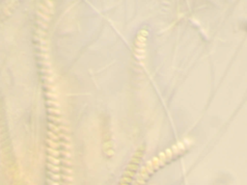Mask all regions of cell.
I'll return each instance as SVG.
<instances>
[{
  "label": "cell",
  "instance_id": "cell-1",
  "mask_svg": "<svg viewBox=\"0 0 247 185\" xmlns=\"http://www.w3.org/2000/svg\"><path fill=\"white\" fill-rule=\"evenodd\" d=\"M193 144V141L190 138H184L183 140L179 141L175 145H172L167 150H163L158 155L155 156L154 158L147 161L146 164L141 168L137 175L136 178L133 182V185H145L147 180L149 179V176L158 170L165 163L171 160L174 156H177L181 154L184 150Z\"/></svg>",
  "mask_w": 247,
  "mask_h": 185
},
{
  "label": "cell",
  "instance_id": "cell-2",
  "mask_svg": "<svg viewBox=\"0 0 247 185\" xmlns=\"http://www.w3.org/2000/svg\"><path fill=\"white\" fill-rule=\"evenodd\" d=\"M147 37H148V31L146 29H140L135 40V52L139 60H142L144 56V48H145Z\"/></svg>",
  "mask_w": 247,
  "mask_h": 185
},
{
  "label": "cell",
  "instance_id": "cell-3",
  "mask_svg": "<svg viewBox=\"0 0 247 185\" xmlns=\"http://www.w3.org/2000/svg\"><path fill=\"white\" fill-rule=\"evenodd\" d=\"M48 174V176H49V178L48 179H50V180H52V181L58 182V183H60L61 184V182H60L61 175L60 174H54V172H50V171H49Z\"/></svg>",
  "mask_w": 247,
  "mask_h": 185
},
{
  "label": "cell",
  "instance_id": "cell-4",
  "mask_svg": "<svg viewBox=\"0 0 247 185\" xmlns=\"http://www.w3.org/2000/svg\"><path fill=\"white\" fill-rule=\"evenodd\" d=\"M34 41H35L36 42H38V45H44V46H46V45H48V41L44 38L40 37V36H37V35L34 36Z\"/></svg>",
  "mask_w": 247,
  "mask_h": 185
},
{
  "label": "cell",
  "instance_id": "cell-5",
  "mask_svg": "<svg viewBox=\"0 0 247 185\" xmlns=\"http://www.w3.org/2000/svg\"><path fill=\"white\" fill-rule=\"evenodd\" d=\"M48 169H49V171L52 172H54V174H59L61 171V167L60 166H55V165H53V164H51V163H48Z\"/></svg>",
  "mask_w": 247,
  "mask_h": 185
},
{
  "label": "cell",
  "instance_id": "cell-6",
  "mask_svg": "<svg viewBox=\"0 0 247 185\" xmlns=\"http://www.w3.org/2000/svg\"><path fill=\"white\" fill-rule=\"evenodd\" d=\"M48 120L52 122V124H60V125H62L61 122L63 121V119L61 118H58V117H55V116L53 115H49L48 116Z\"/></svg>",
  "mask_w": 247,
  "mask_h": 185
},
{
  "label": "cell",
  "instance_id": "cell-7",
  "mask_svg": "<svg viewBox=\"0 0 247 185\" xmlns=\"http://www.w3.org/2000/svg\"><path fill=\"white\" fill-rule=\"evenodd\" d=\"M37 15L41 17V19H43V20H44V21H46V22H49V20H50L49 15H46V14L43 13V12H41V11H38V12H37Z\"/></svg>",
  "mask_w": 247,
  "mask_h": 185
},
{
  "label": "cell",
  "instance_id": "cell-8",
  "mask_svg": "<svg viewBox=\"0 0 247 185\" xmlns=\"http://www.w3.org/2000/svg\"><path fill=\"white\" fill-rule=\"evenodd\" d=\"M48 159L49 160V162H50L51 164H53V165H55V166H59V164H60V160H59V158H56V157L52 156V155H48Z\"/></svg>",
  "mask_w": 247,
  "mask_h": 185
},
{
  "label": "cell",
  "instance_id": "cell-9",
  "mask_svg": "<svg viewBox=\"0 0 247 185\" xmlns=\"http://www.w3.org/2000/svg\"><path fill=\"white\" fill-rule=\"evenodd\" d=\"M46 143L50 146L51 149H55V150H57L58 147H60L58 142H56V141H52V140H50V139H46Z\"/></svg>",
  "mask_w": 247,
  "mask_h": 185
},
{
  "label": "cell",
  "instance_id": "cell-10",
  "mask_svg": "<svg viewBox=\"0 0 247 185\" xmlns=\"http://www.w3.org/2000/svg\"><path fill=\"white\" fill-rule=\"evenodd\" d=\"M48 112L50 114V115H56V116H59L61 115V111L59 110V109L57 108H53V107H49V108L48 109Z\"/></svg>",
  "mask_w": 247,
  "mask_h": 185
},
{
  "label": "cell",
  "instance_id": "cell-11",
  "mask_svg": "<svg viewBox=\"0 0 247 185\" xmlns=\"http://www.w3.org/2000/svg\"><path fill=\"white\" fill-rule=\"evenodd\" d=\"M38 64L42 66V67H45V69H50V62L46 60H39Z\"/></svg>",
  "mask_w": 247,
  "mask_h": 185
},
{
  "label": "cell",
  "instance_id": "cell-12",
  "mask_svg": "<svg viewBox=\"0 0 247 185\" xmlns=\"http://www.w3.org/2000/svg\"><path fill=\"white\" fill-rule=\"evenodd\" d=\"M45 104L48 105L49 107H53V108H57L59 107V103L56 100H52V99H48V101L45 102Z\"/></svg>",
  "mask_w": 247,
  "mask_h": 185
},
{
  "label": "cell",
  "instance_id": "cell-13",
  "mask_svg": "<svg viewBox=\"0 0 247 185\" xmlns=\"http://www.w3.org/2000/svg\"><path fill=\"white\" fill-rule=\"evenodd\" d=\"M48 127H49V129H50V131H52L53 133H59L60 132V129H59V127H58L57 125H55L54 124H52V122H49L48 124Z\"/></svg>",
  "mask_w": 247,
  "mask_h": 185
},
{
  "label": "cell",
  "instance_id": "cell-14",
  "mask_svg": "<svg viewBox=\"0 0 247 185\" xmlns=\"http://www.w3.org/2000/svg\"><path fill=\"white\" fill-rule=\"evenodd\" d=\"M37 23H38V25L41 26L43 30H46V29H48V22H46V21H44V20H43V19H41V18H39V19H37Z\"/></svg>",
  "mask_w": 247,
  "mask_h": 185
},
{
  "label": "cell",
  "instance_id": "cell-15",
  "mask_svg": "<svg viewBox=\"0 0 247 185\" xmlns=\"http://www.w3.org/2000/svg\"><path fill=\"white\" fill-rule=\"evenodd\" d=\"M48 151L49 153H50V155H52V156L56 157V158H58L59 157V155H60V152H59V150H55V149H51V147H48Z\"/></svg>",
  "mask_w": 247,
  "mask_h": 185
},
{
  "label": "cell",
  "instance_id": "cell-16",
  "mask_svg": "<svg viewBox=\"0 0 247 185\" xmlns=\"http://www.w3.org/2000/svg\"><path fill=\"white\" fill-rule=\"evenodd\" d=\"M59 160H60V162L63 163L65 167H68V168L72 167V161L70 159H67V158H64L63 157V158H59Z\"/></svg>",
  "mask_w": 247,
  "mask_h": 185
},
{
  "label": "cell",
  "instance_id": "cell-17",
  "mask_svg": "<svg viewBox=\"0 0 247 185\" xmlns=\"http://www.w3.org/2000/svg\"><path fill=\"white\" fill-rule=\"evenodd\" d=\"M57 136L59 137V139H64L67 143H70V137H69L66 133H63V132H61L60 131L59 133H57Z\"/></svg>",
  "mask_w": 247,
  "mask_h": 185
},
{
  "label": "cell",
  "instance_id": "cell-18",
  "mask_svg": "<svg viewBox=\"0 0 247 185\" xmlns=\"http://www.w3.org/2000/svg\"><path fill=\"white\" fill-rule=\"evenodd\" d=\"M37 57L41 58V60H46L49 61V55L48 53H44V52H39L37 54Z\"/></svg>",
  "mask_w": 247,
  "mask_h": 185
},
{
  "label": "cell",
  "instance_id": "cell-19",
  "mask_svg": "<svg viewBox=\"0 0 247 185\" xmlns=\"http://www.w3.org/2000/svg\"><path fill=\"white\" fill-rule=\"evenodd\" d=\"M58 144L60 147H63L65 149V150H69L70 149V145L67 142H64V141H58Z\"/></svg>",
  "mask_w": 247,
  "mask_h": 185
},
{
  "label": "cell",
  "instance_id": "cell-20",
  "mask_svg": "<svg viewBox=\"0 0 247 185\" xmlns=\"http://www.w3.org/2000/svg\"><path fill=\"white\" fill-rule=\"evenodd\" d=\"M36 35L37 36H40V37H42V38H44L45 36H46V32L44 31V30H43L42 28H37L36 29Z\"/></svg>",
  "mask_w": 247,
  "mask_h": 185
},
{
  "label": "cell",
  "instance_id": "cell-21",
  "mask_svg": "<svg viewBox=\"0 0 247 185\" xmlns=\"http://www.w3.org/2000/svg\"><path fill=\"white\" fill-rule=\"evenodd\" d=\"M61 170L63 171L64 175H67V176H72V174H73L72 169H70V168H68V167L62 166L61 167Z\"/></svg>",
  "mask_w": 247,
  "mask_h": 185
},
{
  "label": "cell",
  "instance_id": "cell-22",
  "mask_svg": "<svg viewBox=\"0 0 247 185\" xmlns=\"http://www.w3.org/2000/svg\"><path fill=\"white\" fill-rule=\"evenodd\" d=\"M48 136H49V138H50V140L52 141H56V142H58V141L60 140L59 139V137L57 136V134H55V133H53L52 131H48Z\"/></svg>",
  "mask_w": 247,
  "mask_h": 185
},
{
  "label": "cell",
  "instance_id": "cell-23",
  "mask_svg": "<svg viewBox=\"0 0 247 185\" xmlns=\"http://www.w3.org/2000/svg\"><path fill=\"white\" fill-rule=\"evenodd\" d=\"M36 48H37V49H39V50H41V52H44V53H48V46L38 45V44H36Z\"/></svg>",
  "mask_w": 247,
  "mask_h": 185
},
{
  "label": "cell",
  "instance_id": "cell-24",
  "mask_svg": "<svg viewBox=\"0 0 247 185\" xmlns=\"http://www.w3.org/2000/svg\"><path fill=\"white\" fill-rule=\"evenodd\" d=\"M59 152H60V154H62L64 156V158H67V159H70V152H69L68 150H59Z\"/></svg>",
  "mask_w": 247,
  "mask_h": 185
},
{
  "label": "cell",
  "instance_id": "cell-25",
  "mask_svg": "<svg viewBox=\"0 0 247 185\" xmlns=\"http://www.w3.org/2000/svg\"><path fill=\"white\" fill-rule=\"evenodd\" d=\"M40 8H41V10L43 11V13L46 14V15H49V14H50L49 8H48V6H44V3H41V4H40Z\"/></svg>",
  "mask_w": 247,
  "mask_h": 185
},
{
  "label": "cell",
  "instance_id": "cell-26",
  "mask_svg": "<svg viewBox=\"0 0 247 185\" xmlns=\"http://www.w3.org/2000/svg\"><path fill=\"white\" fill-rule=\"evenodd\" d=\"M45 96H48L49 99H52V100H55L57 98V95L55 92H45Z\"/></svg>",
  "mask_w": 247,
  "mask_h": 185
},
{
  "label": "cell",
  "instance_id": "cell-27",
  "mask_svg": "<svg viewBox=\"0 0 247 185\" xmlns=\"http://www.w3.org/2000/svg\"><path fill=\"white\" fill-rule=\"evenodd\" d=\"M58 127H59V129H60V130H63V131H65V132H69V128L67 127V126H65V125H58Z\"/></svg>",
  "mask_w": 247,
  "mask_h": 185
}]
</instances>
